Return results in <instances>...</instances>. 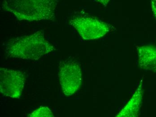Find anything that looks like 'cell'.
<instances>
[{"label":"cell","mask_w":156,"mask_h":117,"mask_svg":"<svg viewBox=\"0 0 156 117\" xmlns=\"http://www.w3.org/2000/svg\"><path fill=\"white\" fill-rule=\"evenodd\" d=\"M5 46L8 57L23 60H37L56 50L43 31L10 39Z\"/></svg>","instance_id":"cell-1"},{"label":"cell","mask_w":156,"mask_h":117,"mask_svg":"<svg viewBox=\"0 0 156 117\" xmlns=\"http://www.w3.org/2000/svg\"><path fill=\"white\" fill-rule=\"evenodd\" d=\"M58 0H3L2 7L18 20L37 21L55 17Z\"/></svg>","instance_id":"cell-2"},{"label":"cell","mask_w":156,"mask_h":117,"mask_svg":"<svg viewBox=\"0 0 156 117\" xmlns=\"http://www.w3.org/2000/svg\"><path fill=\"white\" fill-rule=\"evenodd\" d=\"M69 24L85 40L102 38L110 30V26L108 24L91 17H74L71 18Z\"/></svg>","instance_id":"cell-3"},{"label":"cell","mask_w":156,"mask_h":117,"mask_svg":"<svg viewBox=\"0 0 156 117\" xmlns=\"http://www.w3.org/2000/svg\"><path fill=\"white\" fill-rule=\"evenodd\" d=\"M59 78L64 94L69 97L80 89L82 82L81 69L77 63L73 61L62 63Z\"/></svg>","instance_id":"cell-4"},{"label":"cell","mask_w":156,"mask_h":117,"mask_svg":"<svg viewBox=\"0 0 156 117\" xmlns=\"http://www.w3.org/2000/svg\"><path fill=\"white\" fill-rule=\"evenodd\" d=\"M25 77L19 70L0 68V92L5 97L20 98L22 96Z\"/></svg>","instance_id":"cell-5"},{"label":"cell","mask_w":156,"mask_h":117,"mask_svg":"<svg viewBox=\"0 0 156 117\" xmlns=\"http://www.w3.org/2000/svg\"><path fill=\"white\" fill-rule=\"evenodd\" d=\"M144 87L141 80L137 88L130 100L116 116L136 117L138 116L143 99Z\"/></svg>","instance_id":"cell-6"},{"label":"cell","mask_w":156,"mask_h":117,"mask_svg":"<svg viewBox=\"0 0 156 117\" xmlns=\"http://www.w3.org/2000/svg\"><path fill=\"white\" fill-rule=\"evenodd\" d=\"M138 65L143 70L156 72V48L153 46L137 47Z\"/></svg>","instance_id":"cell-7"},{"label":"cell","mask_w":156,"mask_h":117,"mask_svg":"<svg viewBox=\"0 0 156 117\" xmlns=\"http://www.w3.org/2000/svg\"><path fill=\"white\" fill-rule=\"evenodd\" d=\"M29 117H54L52 111L47 107H41L27 115Z\"/></svg>","instance_id":"cell-8"},{"label":"cell","mask_w":156,"mask_h":117,"mask_svg":"<svg viewBox=\"0 0 156 117\" xmlns=\"http://www.w3.org/2000/svg\"><path fill=\"white\" fill-rule=\"evenodd\" d=\"M151 5L152 11L156 18V0H151Z\"/></svg>","instance_id":"cell-9"},{"label":"cell","mask_w":156,"mask_h":117,"mask_svg":"<svg viewBox=\"0 0 156 117\" xmlns=\"http://www.w3.org/2000/svg\"><path fill=\"white\" fill-rule=\"evenodd\" d=\"M94 1L97 2L101 4L105 7V6H107V5L109 3L110 0H94Z\"/></svg>","instance_id":"cell-10"}]
</instances>
